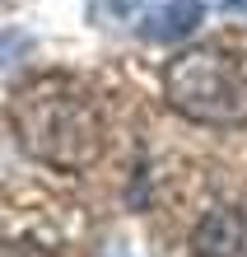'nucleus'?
Returning a JSON list of instances; mask_svg holds the SVG:
<instances>
[{
    "mask_svg": "<svg viewBox=\"0 0 247 257\" xmlns=\"http://www.w3.org/2000/svg\"><path fill=\"white\" fill-rule=\"evenodd\" d=\"M10 131L52 173H84L107 150V126L89 89L70 75H33L10 94Z\"/></svg>",
    "mask_w": 247,
    "mask_h": 257,
    "instance_id": "obj_1",
    "label": "nucleus"
},
{
    "mask_svg": "<svg viewBox=\"0 0 247 257\" xmlns=\"http://www.w3.org/2000/svg\"><path fill=\"white\" fill-rule=\"evenodd\" d=\"M163 98L196 126H247V47H187L163 66Z\"/></svg>",
    "mask_w": 247,
    "mask_h": 257,
    "instance_id": "obj_2",
    "label": "nucleus"
},
{
    "mask_svg": "<svg viewBox=\"0 0 247 257\" xmlns=\"http://www.w3.org/2000/svg\"><path fill=\"white\" fill-rule=\"evenodd\" d=\"M191 252L196 257H247V210L238 206L210 210L191 234Z\"/></svg>",
    "mask_w": 247,
    "mask_h": 257,
    "instance_id": "obj_3",
    "label": "nucleus"
},
{
    "mask_svg": "<svg viewBox=\"0 0 247 257\" xmlns=\"http://www.w3.org/2000/svg\"><path fill=\"white\" fill-rule=\"evenodd\" d=\"M200 19H205V5L200 0H154V5L135 19V33L145 42H182L191 38Z\"/></svg>",
    "mask_w": 247,
    "mask_h": 257,
    "instance_id": "obj_4",
    "label": "nucleus"
},
{
    "mask_svg": "<svg viewBox=\"0 0 247 257\" xmlns=\"http://www.w3.org/2000/svg\"><path fill=\"white\" fill-rule=\"evenodd\" d=\"M103 5L112 10V19H131V24H135V19L154 5V0H103Z\"/></svg>",
    "mask_w": 247,
    "mask_h": 257,
    "instance_id": "obj_5",
    "label": "nucleus"
},
{
    "mask_svg": "<svg viewBox=\"0 0 247 257\" xmlns=\"http://www.w3.org/2000/svg\"><path fill=\"white\" fill-rule=\"evenodd\" d=\"M0 257H52V252L33 243H0Z\"/></svg>",
    "mask_w": 247,
    "mask_h": 257,
    "instance_id": "obj_6",
    "label": "nucleus"
},
{
    "mask_svg": "<svg viewBox=\"0 0 247 257\" xmlns=\"http://www.w3.org/2000/svg\"><path fill=\"white\" fill-rule=\"evenodd\" d=\"M219 10H238V14H247V0H214Z\"/></svg>",
    "mask_w": 247,
    "mask_h": 257,
    "instance_id": "obj_7",
    "label": "nucleus"
}]
</instances>
